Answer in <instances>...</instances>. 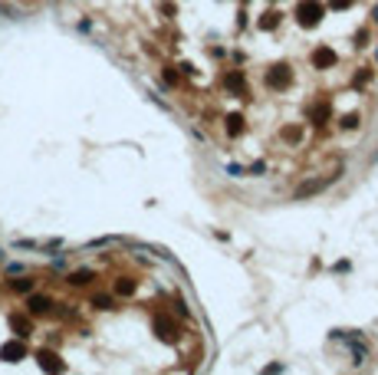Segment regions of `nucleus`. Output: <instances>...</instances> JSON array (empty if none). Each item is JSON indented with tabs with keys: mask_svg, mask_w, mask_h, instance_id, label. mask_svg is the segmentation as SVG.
Wrapping results in <instances>:
<instances>
[{
	"mask_svg": "<svg viewBox=\"0 0 378 375\" xmlns=\"http://www.w3.org/2000/svg\"><path fill=\"white\" fill-rule=\"evenodd\" d=\"M224 86L230 89L234 96H240V99L247 96V82H243V73H237V69H230V73L224 76Z\"/></svg>",
	"mask_w": 378,
	"mask_h": 375,
	"instance_id": "0eeeda50",
	"label": "nucleus"
},
{
	"mask_svg": "<svg viewBox=\"0 0 378 375\" xmlns=\"http://www.w3.org/2000/svg\"><path fill=\"white\" fill-rule=\"evenodd\" d=\"M352 3H355V0H329L332 10H346V7H352Z\"/></svg>",
	"mask_w": 378,
	"mask_h": 375,
	"instance_id": "412c9836",
	"label": "nucleus"
},
{
	"mask_svg": "<svg viewBox=\"0 0 378 375\" xmlns=\"http://www.w3.org/2000/svg\"><path fill=\"white\" fill-rule=\"evenodd\" d=\"M10 287H13V293H30V290H33V280H30V276H20V280H13Z\"/></svg>",
	"mask_w": 378,
	"mask_h": 375,
	"instance_id": "dca6fc26",
	"label": "nucleus"
},
{
	"mask_svg": "<svg viewBox=\"0 0 378 375\" xmlns=\"http://www.w3.org/2000/svg\"><path fill=\"white\" fill-rule=\"evenodd\" d=\"M372 20H375V23H378V7H375V10H372Z\"/></svg>",
	"mask_w": 378,
	"mask_h": 375,
	"instance_id": "b1692460",
	"label": "nucleus"
},
{
	"mask_svg": "<svg viewBox=\"0 0 378 375\" xmlns=\"http://www.w3.org/2000/svg\"><path fill=\"white\" fill-rule=\"evenodd\" d=\"M36 362H40V369H46V372H63L66 369L63 359H59L53 349H40V352H36Z\"/></svg>",
	"mask_w": 378,
	"mask_h": 375,
	"instance_id": "39448f33",
	"label": "nucleus"
},
{
	"mask_svg": "<svg viewBox=\"0 0 378 375\" xmlns=\"http://www.w3.org/2000/svg\"><path fill=\"white\" fill-rule=\"evenodd\" d=\"M375 59H378V53H375Z\"/></svg>",
	"mask_w": 378,
	"mask_h": 375,
	"instance_id": "393cba45",
	"label": "nucleus"
},
{
	"mask_svg": "<svg viewBox=\"0 0 378 375\" xmlns=\"http://www.w3.org/2000/svg\"><path fill=\"white\" fill-rule=\"evenodd\" d=\"M325 185H329V178H325V181H313V185H302L299 191H296V198H309V194H319Z\"/></svg>",
	"mask_w": 378,
	"mask_h": 375,
	"instance_id": "f8f14e48",
	"label": "nucleus"
},
{
	"mask_svg": "<svg viewBox=\"0 0 378 375\" xmlns=\"http://www.w3.org/2000/svg\"><path fill=\"white\" fill-rule=\"evenodd\" d=\"M293 82V69L286 63H276V66L267 69V86L270 89H286Z\"/></svg>",
	"mask_w": 378,
	"mask_h": 375,
	"instance_id": "f03ea898",
	"label": "nucleus"
},
{
	"mask_svg": "<svg viewBox=\"0 0 378 375\" xmlns=\"http://www.w3.org/2000/svg\"><path fill=\"white\" fill-rule=\"evenodd\" d=\"M92 276H96L92 270H76V273H69V283H73V287H86Z\"/></svg>",
	"mask_w": 378,
	"mask_h": 375,
	"instance_id": "ddd939ff",
	"label": "nucleus"
},
{
	"mask_svg": "<svg viewBox=\"0 0 378 375\" xmlns=\"http://www.w3.org/2000/svg\"><path fill=\"white\" fill-rule=\"evenodd\" d=\"M224 129H227V135H230V138L243 135V115H240V112H230V115L224 119Z\"/></svg>",
	"mask_w": 378,
	"mask_h": 375,
	"instance_id": "9d476101",
	"label": "nucleus"
},
{
	"mask_svg": "<svg viewBox=\"0 0 378 375\" xmlns=\"http://www.w3.org/2000/svg\"><path fill=\"white\" fill-rule=\"evenodd\" d=\"M50 309H53V299L50 296H40V293H36V296L27 299V313H30V316H43Z\"/></svg>",
	"mask_w": 378,
	"mask_h": 375,
	"instance_id": "6e6552de",
	"label": "nucleus"
},
{
	"mask_svg": "<svg viewBox=\"0 0 378 375\" xmlns=\"http://www.w3.org/2000/svg\"><path fill=\"white\" fill-rule=\"evenodd\" d=\"M368 43V30H358L355 33V46H365Z\"/></svg>",
	"mask_w": 378,
	"mask_h": 375,
	"instance_id": "5701e85b",
	"label": "nucleus"
},
{
	"mask_svg": "<svg viewBox=\"0 0 378 375\" xmlns=\"http://www.w3.org/2000/svg\"><path fill=\"white\" fill-rule=\"evenodd\" d=\"M115 293H119V296H132V293H135V280H132V276H122L119 283H115Z\"/></svg>",
	"mask_w": 378,
	"mask_h": 375,
	"instance_id": "4468645a",
	"label": "nucleus"
},
{
	"mask_svg": "<svg viewBox=\"0 0 378 375\" xmlns=\"http://www.w3.org/2000/svg\"><path fill=\"white\" fill-rule=\"evenodd\" d=\"M276 23H280V13L267 10V13H263V20H260V30H276Z\"/></svg>",
	"mask_w": 378,
	"mask_h": 375,
	"instance_id": "2eb2a0df",
	"label": "nucleus"
},
{
	"mask_svg": "<svg viewBox=\"0 0 378 375\" xmlns=\"http://www.w3.org/2000/svg\"><path fill=\"white\" fill-rule=\"evenodd\" d=\"M23 355H27V346H23V339H10L0 346V359L3 362H20Z\"/></svg>",
	"mask_w": 378,
	"mask_h": 375,
	"instance_id": "7ed1b4c3",
	"label": "nucleus"
},
{
	"mask_svg": "<svg viewBox=\"0 0 378 375\" xmlns=\"http://www.w3.org/2000/svg\"><path fill=\"white\" fill-rule=\"evenodd\" d=\"M358 122H362V115H355V112H352V115H346V119H342V129H358Z\"/></svg>",
	"mask_w": 378,
	"mask_h": 375,
	"instance_id": "6ab92c4d",
	"label": "nucleus"
},
{
	"mask_svg": "<svg viewBox=\"0 0 378 375\" xmlns=\"http://www.w3.org/2000/svg\"><path fill=\"white\" fill-rule=\"evenodd\" d=\"M313 66L316 69H332L335 66V50L332 46H316L313 50Z\"/></svg>",
	"mask_w": 378,
	"mask_h": 375,
	"instance_id": "423d86ee",
	"label": "nucleus"
},
{
	"mask_svg": "<svg viewBox=\"0 0 378 375\" xmlns=\"http://www.w3.org/2000/svg\"><path fill=\"white\" fill-rule=\"evenodd\" d=\"M372 76H375L372 69H362V73H355V79H352V82H355V86H368V82H372Z\"/></svg>",
	"mask_w": 378,
	"mask_h": 375,
	"instance_id": "a211bd4d",
	"label": "nucleus"
},
{
	"mask_svg": "<svg viewBox=\"0 0 378 375\" xmlns=\"http://www.w3.org/2000/svg\"><path fill=\"white\" fill-rule=\"evenodd\" d=\"M309 119H313V125H325V122L332 119V102H316L313 109H309Z\"/></svg>",
	"mask_w": 378,
	"mask_h": 375,
	"instance_id": "1a4fd4ad",
	"label": "nucleus"
},
{
	"mask_svg": "<svg viewBox=\"0 0 378 375\" xmlns=\"http://www.w3.org/2000/svg\"><path fill=\"white\" fill-rule=\"evenodd\" d=\"M164 82H168V86H174V82H178V73H174V66H164Z\"/></svg>",
	"mask_w": 378,
	"mask_h": 375,
	"instance_id": "4be33fe9",
	"label": "nucleus"
},
{
	"mask_svg": "<svg viewBox=\"0 0 378 375\" xmlns=\"http://www.w3.org/2000/svg\"><path fill=\"white\" fill-rule=\"evenodd\" d=\"M10 326H13V332H17L20 339L30 336V320H27V316H17V313H13V316H10Z\"/></svg>",
	"mask_w": 378,
	"mask_h": 375,
	"instance_id": "9b49d317",
	"label": "nucleus"
},
{
	"mask_svg": "<svg viewBox=\"0 0 378 375\" xmlns=\"http://www.w3.org/2000/svg\"><path fill=\"white\" fill-rule=\"evenodd\" d=\"M323 3L319 0H299V7H296V20H299V27H306V30H313V27H319V20H323Z\"/></svg>",
	"mask_w": 378,
	"mask_h": 375,
	"instance_id": "f257e3e1",
	"label": "nucleus"
},
{
	"mask_svg": "<svg viewBox=\"0 0 378 375\" xmlns=\"http://www.w3.org/2000/svg\"><path fill=\"white\" fill-rule=\"evenodd\" d=\"M155 332H158L162 342H174V336H178V332H174V320L164 316V313H158V316H155Z\"/></svg>",
	"mask_w": 378,
	"mask_h": 375,
	"instance_id": "20e7f679",
	"label": "nucleus"
},
{
	"mask_svg": "<svg viewBox=\"0 0 378 375\" xmlns=\"http://www.w3.org/2000/svg\"><path fill=\"white\" fill-rule=\"evenodd\" d=\"M283 138H286V142H299V138H302V132L296 129V125H293V129H286V132H283Z\"/></svg>",
	"mask_w": 378,
	"mask_h": 375,
	"instance_id": "aec40b11",
	"label": "nucleus"
},
{
	"mask_svg": "<svg viewBox=\"0 0 378 375\" xmlns=\"http://www.w3.org/2000/svg\"><path fill=\"white\" fill-rule=\"evenodd\" d=\"M92 306H96V309H112V296L99 293V296H92Z\"/></svg>",
	"mask_w": 378,
	"mask_h": 375,
	"instance_id": "f3484780",
	"label": "nucleus"
}]
</instances>
